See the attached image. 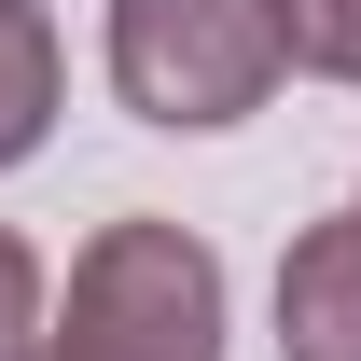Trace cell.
I'll list each match as a JSON object with an SVG mask.
<instances>
[{"label":"cell","mask_w":361,"mask_h":361,"mask_svg":"<svg viewBox=\"0 0 361 361\" xmlns=\"http://www.w3.org/2000/svg\"><path fill=\"white\" fill-rule=\"evenodd\" d=\"M56 97H70V56H56L42 0H0V167H28L56 139Z\"/></svg>","instance_id":"277c9868"},{"label":"cell","mask_w":361,"mask_h":361,"mask_svg":"<svg viewBox=\"0 0 361 361\" xmlns=\"http://www.w3.org/2000/svg\"><path fill=\"white\" fill-rule=\"evenodd\" d=\"M42 361H223V250L195 223H97L70 250V292H56Z\"/></svg>","instance_id":"6da1fadb"},{"label":"cell","mask_w":361,"mask_h":361,"mask_svg":"<svg viewBox=\"0 0 361 361\" xmlns=\"http://www.w3.org/2000/svg\"><path fill=\"white\" fill-rule=\"evenodd\" d=\"M42 334H56V306H42V250L0 223V361H42Z\"/></svg>","instance_id":"8992f818"},{"label":"cell","mask_w":361,"mask_h":361,"mask_svg":"<svg viewBox=\"0 0 361 361\" xmlns=\"http://www.w3.org/2000/svg\"><path fill=\"white\" fill-rule=\"evenodd\" d=\"M348 209H361V195H348Z\"/></svg>","instance_id":"52a82bcc"},{"label":"cell","mask_w":361,"mask_h":361,"mask_svg":"<svg viewBox=\"0 0 361 361\" xmlns=\"http://www.w3.org/2000/svg\"><path fill=\"white\" fill-rule=\"evenodd\" d=\"M278 42L319 84H361V0H278Z\"/></svg>","instance_id":"5b68a950"},{"label":"cell","mask_w":361,"mask_h":361,"mask_svg":"<svg viewBox=\"0 0 361 361\" xmlns=\"http://www.w3.org/2000/svg\"><path fill=\"white\" fill-rule=\"evenodd\" d=\"M278 348L292 361H361V209L306 223L278 250Z\"/></svg>","instance_id":"3957f363"},{"label":"cell","mask_w":361,"mask_h":361,"mask_svg":"<svg viewBox=\"0 0 361 361\" xmlns=\"http://www.w3.org/2000/svg\"><path fill=\"white\" fill-rule=\"evenodd\" d=\"M292 42L278 0H111V97L167 139H209L236 111H264Z\"/></svg>","instance_id":"7a4b0ae2"}]
</instances>
